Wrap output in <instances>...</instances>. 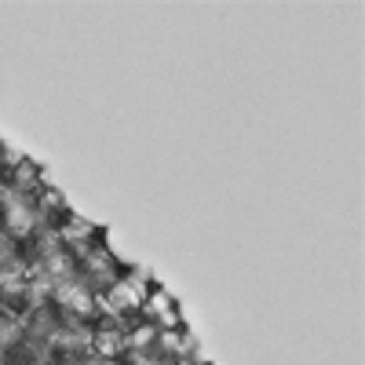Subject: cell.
I'll list each match as a JSON object with an SVG mask.
<instances>
[{
    "instance_id": "4",
    "label": "cell",
    "mask_w": 365,
    "mask_h": 365,
    "mask_svg": "<svg viewBox=\"0 0 365 365\" xmlns=\"http://www.w3.org/2000/svg\"><path fill=\"white\" fill-rule=\"evenodd\" d=\"M19 336H22V325H19L15 318H0V351L11 347Z\"/></svg>"
},
{
    "instance_id": "1",
    "label": "cell",
    "mask_w": 365,
    "mask_h": 365,
    "mask_svg": "<svg viewBox=\"0 0 365 365\" xmlns=\"http://www.w3.org/2000/svg\"><path fill=\"white\" fill-rule=\"evenodd\" d=\"M4 220H8V230H15V234H29V230H34V223H37L34 208H29L26 197H19V194H8V201H4Z\"/></svg>"
},
{
    "instance_id": "6",
    "label": "cell",
    "mask_w": 365,
    "mask_h": 365,
    "mask_svg": "<svg viewBox=\"0 0 365 365\" xmlns=\"http://www.w3.org/2000/svg\"><path fill=\"white\" fill-rule=\"evenodd\" d=\"M8 259H11V241L0 234V263H8Z\"/></svg>"
},
{
    "instance_id": "2",
    "label": "cell",
    "mask_w": 365,
    "mask_h": 365,
    "mask_svg": "<svg viewBox=\"0 0 365 365\" xmlns=\"http://www.w3.org/2000/svg\"><path fill=\"white\" fill-rule=\"evenodd\" d=\"M55 292H58V303H63V307H70V311H77V314H88L91 307H96L91 292H88L81 282H73V278L58 282V285H55Z\"/></svg>"
},
{
    "instance_id": "3",
    "label": "cell",
    "mask_w": 365,
    "mask_h": 365,
    "mask_svg": "<svg viewBox=\"0 0 365 365\" xmlns=\"http://www.w3.org/2000/svg\"><path fill=\"white\" fill-rule=\"evenodd\" d=\"M132 303H139V285L120 282L110 289V307H132Z\"/></svg>"
},
{
    "instance_id": "5",
    "label": "cell",
    "mask_w": 365,
    "mask_h": 365,
    "mask_svg": "<svg viewBox=\"0 0 365 365\" xmlns=\"http://www.w3.org/2000/svg\"><path fill=\"white\" fill-rule=\"evenodd\" d=\"M58 344L73 347V351H84L88 347V332L84 329H63V332H58Z\"/></svg>"
}]
</instances>
